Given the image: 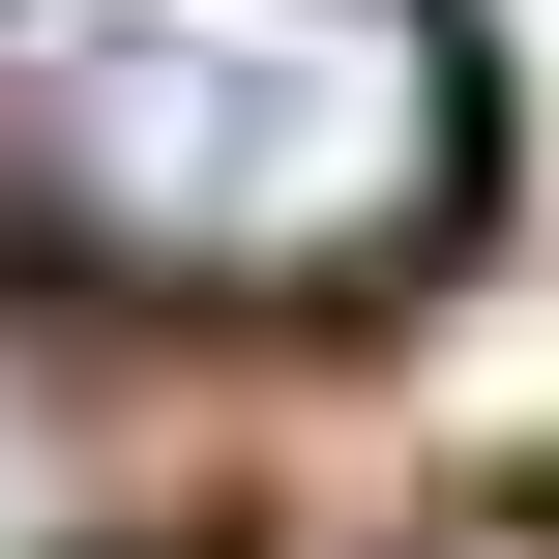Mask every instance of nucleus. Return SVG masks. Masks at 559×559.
I'll use <instances>...</instances> for the list:
<instances>
[{"instance_id":"nucleus-1","label":"nucleus","mask_w":559,"mask_h":559,"mask_svg":"<svg viewBox=\"0 0 559 559\" xmlns=\"http://www.w3.org/2000/svg\"><path fill=\"white\" fill-rule=\"evenodd\" d=\"M472 206L442 0H0V265L88 295H383Z\"/></svg>"},{"instance_id":"nucleus-2","label":"nucleus","mask_w":559,"mask_h":559,"mask_svg":"<svg viewBox=\"0 0 559 559\" xmlns=\"http://www.w3.org/2000/svg\"><path fill=\"white\" fill-rule=\"evenodd\" d=\"M88 531V413H59V354L0 324V559H59Z\"/></svg>"},{"instance_id":"nucleus-3","label":"nucleus","mask_w":559,"mask_h":559,"mask_svg":"<svg viewBox=\"0 0 559 559\" xmlns=\"http://www.w3.org/2000/svg\"><path fill=\"white\" fill-rule=\"evenodd\" d=\"M472 559H531V531H472Z\"/></svg>"}]
</instances>
